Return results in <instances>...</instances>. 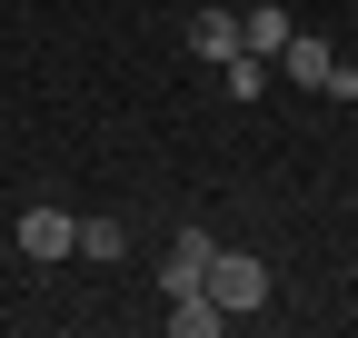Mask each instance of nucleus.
Returning a JSON list of instances; mask_svg holds the SVG:
<instances>
[{"label":"nucleus","mask_w":358,"mask_h":338,"mask_svg":"<svg viewBox=\"0 0 358 338\" xmlns=\"http://www.w3.org/2000/svg\"><path fill=\"white\" fill-rule=\"evenodd\" d=\"M209 299L229 309V318H249V309H268V259H249V249H209Z\"/></svg>","instance_id":"1"},{"label":"nucleus","mask_w":358,"mask_h":338,"mask_svg":"<svg viewBox=\"0 0 358 338\" xmlns=\"http://www.w3.org/2000/svg\"><path fill=\"white\" fill-rule=\"evenodd\" d=\"M10 249H20V259H40V269H50V259H70V249H80V219H70V209H50V199H40V209H20V219H10Z\"/></svg>","instance_id":"2"},{"label":"nucleus","mask_w":358,"mask_h":338,"mask_svg":"<svg viewBox=\"0 0 358 338\" xmlns=\"http://www.w3.org/2000/svg\"><path fill=\"white\" fill-rule=\"evenodd\" d=\"M209 229H169V249H159V299H189V288L209 279Z\"/></svg>","instance_id":"3"},{"label":"nucleus","mask_w":358,"mask_h":338,"mask_svg":"<svg viewBox=\"0 0 358 338\" xmlns=\"http://www.w3.org/2000/svg\"><path fill=\"white\" fill-rule=\"evenodd\" d=\"M268 70H289V80H299V90H329V70H338V50H329V40H319V30H289V40H279V50H268Z\"/></svg>","instance_id":"4"},{"label":"nucleus","mask_w":358,"mask_h":338,"mask_svg":"<svg viewBox=\"0 0 358 338\" xmlns=\"http://www.w3.org/2000/svg\"><path fill=\"white\" fill-rule=\"evenodd\" d=\"M189 50H199V60H239V50H249V40H239V10H199V20H189Z\"/></svg>","instance_id":"5"},{"label":"nucleus","mask_w":358,"mask_h":338,"mask_svg":"<svg viewBox=\"0 0 358 338\" xmlns=\"http://www.w3.org/2000/svg\"><path fill=\"white\" fill-rule=\"evenodd\" d=\"M169 328H179V338H219V328H229V309H219L209 288H189V299H169Z\"/></svg>","instance_id":"6"},{"label":"nucleus","mask_w":358,"mask_h":338,"mask_svg":"<svg viewBox=\"0 0 358 338\" xmlns=\"http://www.w3.org/2000/svg\"><path fill=\"white\" fill-rule=\"evenodd\" d=\"M239 40H249L259 60H268V50L289 40V10H279V0H259V10H239Z\"/></svg>","instance_id":"7"},{"label":"nucleus","mask_w":358,"mask_h":338,"mask_svg":"<svg viewBox=\"0 0 358 338\" xmlns=\"http://www.w3.org/2000/svg\"><path fill=\"white\" fill-rule=\"evenodd\" d=\"M80 259H129V229L120 219H80Z\"/></svg>","instance_id":"8"},{"label":"nucleus","mask_w":358,"mask_h":338,"mask_svg":"<svg viewBox=\"0 0 358 338\" xmlns=\"http://www.w3.org/2000/svg\"><path fill=\"white\" fill-rule=\"evenodd\" d=\"M219 70H229V100H259V90H268V60H259V50H239V60H219Z\"/></svg>","instance_id":"9"}]
</instances>
